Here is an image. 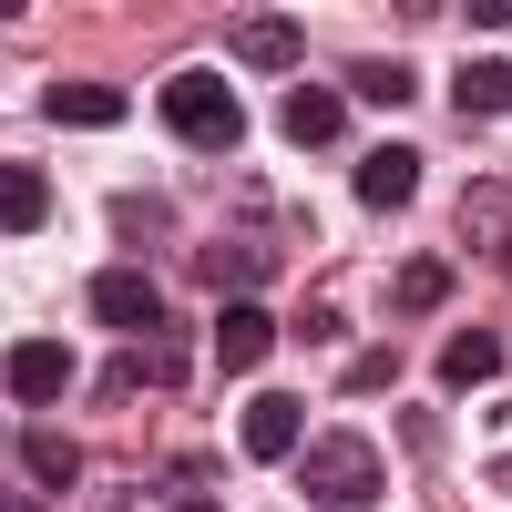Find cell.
I'll return each instance as SVG.
<instances>
[{
  "label": "cell",
  "instance_id": "cell-1",
  "mask_svg": "<svg viewBox=\"0 0 512 512\" xmlns=\"http://www.w3.org/2000/svg\"><path fill=\"white\" fill-rule=\"evenodd\" d=\"M297 482H308L318 512H369V502H379V451H369L359 431H338V441H318V451H297Z\"/></svg>",
  "mask_w": 512,
  "mask_h": 512
},
{
  "label": "cell",
  "instance_id": "cell-2",
  "mask_svg": "<svg viewBox=\"0 0 512 512\" xmlns=\"http://www.w3.org/2000/svg\"><path fill=\"white\" fill-rule=\"evenodd\" d=\"M164 123H175L195 154H226L246 134V113H236V93H226L216 72H175V82H164Z\"/></svg>",
  "mask_w": 512,
  "mask_h": 512
},
{
  "label": "cell",
  "instance_id": "cell-3",
  "mask_svg": "<svg viewBox=\"0 0 512 512\" xmlns=\"http://www.w3.org/2000/svg\"><path fill=\"white\" fill-rule=\"evenodd\" d=\"M93 318H103V328L154 338V328H164V287H154L144 267H103V277H93Z\"/></svg>",
  "mask_w": 512,
  "mask_h": 512
},
{
  "label": "cell",
  "instance_id": "cell-4",
  "mask_svg": "<svg viewBox=\"0 0 512 512\" xmlns=\"http://www.w3.org/2000/svg\"><path fill=\"white\" fill-rule=\"evenodd\" d=\"M236 441L256 461H297V441H308V410H297V390H256L246 420H236Z\"/></svg>",
  "mask_w": 512,
  "mask_h": 512
},
{
  "label": "cell",
  "instance_id": "cell-5",
  "mask_svg": "<svg viewBox=\"0 0 512 512\" xmlns=\"http://www.w3.org/2000/svg\"><path fill=\"white\" fill-rule=\"evenodd\" d=\"M0 379H11L21 400H62V390H72V349H62V338H21Z\"/></svg>",
  "mask_w": 512,
  "mask_h": 512
},
{
  "label": "cell",
  "instance_id": "cell-6",
  "mask_svg": "<svg viewBox=\"0 0 512 512\" xmlns=\"http://www.w3.org/2000/svg\"><path fill=\"white\" fill-rule=\"evenodd\" d=\"M41 113L72 123V134H103V123H123V93H113V82H52V93H41Z\"/></svg>",
  "mask_w": 512,
  "mask_h": 512
},
{
  "label": "cell",
  "instance_id": "cell-7",
  "mask_svg": "<svg viewBox=\"0 0 512 512\" xmlns=\"http://www.w3.org/2000/svg\"><path fill=\"white\" fill-rule=\"evenodd\" d=\"M410 195H420V154L410 144H379L359 164V205H410Z\"/></svg>",
  "mask_w": 512,
  "mask_h": 512
},
{
  "label": "cell",
  "instance_id": "cell-8",
  "mask_svg": "<svg viewBox=\"0 0 512 512\" xmlns=\"http://www.w3.org/2000/svg\"><path fill=\"white\" fill-rule=\"evenodd\" d=\"M41 216H52V175H41V164H0V226L31 236Z\"/></svg>",
  "mask_w": 512,
  "mask_h": 512
},
{
  "label": "cell",
  "instance_id": "cell-9",
  "mask_svg": "<svg viewBox=\"0 0 512 512\" xmlns=\"http://www.w3.org/2000/svg\"><path fill=\"white\" fill-rule=\"evenodd\" d=\"M441 379H451V390H492V379H502V338H482V328H461L451 349H441Z\"/></svg>",
  "mask_w": 512,
  "mask_h": 512
},
{
  "label": "cell",
  "instance_id": "cell-10",
  "mask_svg": "<svg viewBox=\"0 0 512 512\" xmlns=\"http://www.w3.org/2000/svg\"><path fill=\"white\" fill-rule=\"evenodd\" d=\"M216 359H226V369H256V359H267V308H256V297H236V308L216 318Z\"/></svg>",
  "mask_w": 512,
  "mask_h": 512
},
{
  "label": "cell",
  "instance_id": "cell-11",
  "mask_svg": "<svg viewBox=\"0 0 512 512\" xmlns=\"http://www.w3.org/2000/svg\"><path fill=\"white\" fill-rule=\"evenodd\" d=\"M236 52H246L256 72H287V62H297V21H287V11H267V21H246V31H236Z\"/></svg>",
  "mask_w": 512,
  "mask_h": 512
},
{
  "label": "cell",
  "instance_id": "cell-12",
  "mask_svg": "<svg viewBox=\"0 0 512 512\" xmlns=\"http://www.w3.org/2000/svg\"><path fill=\"white\" fill-rule=\"evenodd\" d=\"M441 297H451V267H441V256H410V267H400V287H390V308H441Z\"/></svg>",
  "mask_w": 512,
  "mask_h": 512
},
{
  "label": "cell",
  "instance_id": "cell-13",
  "mask_svg": "<svg viewBox=\"0 0 512 512\" xmlns=\"http://www.w3.org/2000/svg\"><path fill=\"white\" fill-rule=\"evenodd\" d=\"M451 103H461V113H502V103H512V62H472V72L451 82Z\"/></svg>",
  "mask_w": 512,
  "mask_h": 512
},
{
  "label": "cell",
  "instance_id": "cell-14",
  "mask_svg": "<svg viewBox=\"0 0 512 512\" xmlns=\"http://www.w3.org/2000/svg\"><path fill=\"white\" fill-rule=\"evenodd\" d=\"M277 123H287L297 144H338V93H287V113H277Z\"/></svg>",
  "mask_w": 512,
  "mask_h": 512
},
{
  "label": "cell",
  "instance_id": "cell-15",
  "mask_svg": "<svg viewBox=\"0 0 512 512\" xmlns=\"http://www.w3.org/2000/svg\"><path fill=\"white\" fill-rule=\"evenodd\" d=\"M21 461H31V482H41V492H62V482L82 472V451H72V441H52V431H31V441H21Z\"/></svg>",
  "mask_w": 512,
  "mask_h": 512
},
{
  "label": "cell",
  "instance_id": "cell-16",
  "mask_svg": "<svg viewBox=\"0 0 512 512\" xmlns=\"http://www.w3.org/2000/svg\"><path fill=\"white\" fill-rule=\"evenodd\" d=\"M349 82H359L369 103H410V62H359Z\"/></svg>",
  "mask_w": 512,
  "mask_h": 512
},
{
  "label": "cell",
  "instance_id": "cell-17",
  "mask_svg": "<svg viewBox=\"0 0 512 512\" xmlns=\"http://www.w3.org/2000/svg\"><path fill=\"white\" fill-rule=\"evenodd\" d=\"M349 390H400V349H359V369H349Z\"/></svg>",
  "mask_w": 512,
  "mask_h": 512
},
{
  "label": "cell",
  "instance_id": "cell-18",
  "mask_svg": "<svg viewBox=\"0 0 512 512\" xmlns=\"http://www.w3.org/2000/svg\"><path fill=\"white\" fill-rule=\"evenodd\" d=\"M502 492H512V451H502Z\"/></svg>",
  "mask_w": 512,
  "mask_h": 512
},
{
  "label": "cell",
  "instance_id": "cell-19",
  "mask_svg": "<svg viewBox=\"0 0 512 512\" xmlns=\"http://www.w3.org/2000/svg\"><path fill=\"white\" fill-rule=\"evenodd\" d=\"M185 512H216V502H185Z\"/></svg>",
  "mask_w": 512,
  "mask_h": 512
}]
</instances>
